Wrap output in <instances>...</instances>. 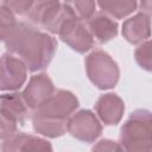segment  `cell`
<instances>
[{
  "label": "cell",
  "mask_w": 152,
  "mask_h": 152,
  "mask_svg": "<svg viewBox=\"0 0 152 152\" xmlns=\"http://www.w3.org/2000/svg\"><path fill=\"white\" fill-rule=\"evenodd\" d=\"M5 45L8 52L20 58L31 72L45 69L57 50V40L51 34L39 31L26 21L17 23Z\"/></svg>",
  "instance_id": "obj_1"
},
{
  "label": "cell",
  "mask_w": 152,
  "mask_h": 152,
  "mask_svg": "<svg viewBox=\"0 0 152 152\" xmlns=\"http://www.w3.org/2000/svg\"><path fill=\"white\" fill-rule=\"evenodd\" d=\"M151 112L134 110L120 131L121 152H151Z\"/></svg>",
  "instance_id": "obj_2"
},
{
  "label": "cell",
  "mask_w": 152,
  "mask_h": 152,
  "mask_svg": "<svg viewBox=\"0 0 152 152\" xmlns=\"http://www.w3.org/2000/svg\"><path fill=\"white\" fill-rule=\"evenodd\" d=\"M30 21L43 26L46 31L58 34L62 26L70 19H78L69 1H33L26 15Z\"/></svg>",
  "instance_id": "obj_3"
},
{
  "label": "cell",
  "mask_w": 152,
  "mask_h": 152,
  "mask_svg": "<svg viewBox=\"0 0 152 152\" xmlns=\"http://www.w3.org/2000/svg\"><path fill=\"white\" fill-rule=\"evenodd\" d=\"M87 76L99 89H112L116 86L120 70L116 62L104 51L95 50L90 52L84 61Z\"/></svg>",
  "instance_id": "obj_4"
},
{
  "label": "cell",
  "mask_w": 152,
  "mask_h": 152,
  "mask_svg": "<svg viewBox=\"0 0 152 152\" xmlns=\"http://www.w3.org/2000/svg\"><path fill=\"white\" fill-rule=\"evenodd\" d=\"M78 106L80 103L76 95L69 90L58 89L55 90L48 101H45L37 110H34L33 115L51 121L66 124L68 119L75 113Z\"/></svg>",
  "instance_id": "obj_5"
},
{
  "label": "cell",
  "mask_w": 152,
  "mask_h": 152,
  "mask_svg": "<svg viewBox=\"0 0 152 152\" xmlns=\"http://www.w3.org/2000/svg\"><path fill=\"white\" fill-rule=\"evenodd\" d=\"M66 132L80 141L94 142L102 133V125L91 110L82 109L68 119Z\"/></svg>",
  "instance_id": "obj_6"
},
{
  "label": "cell",
  "mask_w": 152,
  "mask_h": 152,
  "mask_svg": "<svg viewBox=\"0 0 152 152\" xmlns=\"http://www.w3.org/2000/svg\"><path fill=\"white\" fill-rule=\"evenodd\" d=\"M27 68L17 56L5 52L0 57V91H17L27 80Z\"/></svg>",
  "instance_id": "obj_7"
},
{
  "label": "cell",
  "mask_w": 152,
  "mask_h": 152,
  "mask_svg": "<svg viewBox=\"0 0 152 152\" xmlns=\"http://www.w3.org/2000/svg\"><path fill=\"white\" fill-rule=\"evenodd\" d=\"M55 86L48 74H37L31 76L28 83L21 93V96L31 110H37L55 93Z\"/></svg>",
  "instance_id": "obj_8"
},
{
  "label": "cell",
  "mask_w": 152,
  "mask_h": 152,
  "mask_svg": "<svg viewBox=\"0 0 152 152\" xmlns=\"http://www.w3.org/2000/svg\"><path fill=\"white\" fill-rule=\"evenodd\" d=\"M59 38L78 53H84L94 46V38L87 26L78 19L68 20L58 32Z\"/></svg>",
  "instance_id": "obj_9"
},
{
  "label": "cell",
  "mask_w": 152,
  "mask_h": 152,
  "mask_svg": "<svg viewBox=\"0 0 152 152\" xmlns=\"http://www.w3.org/2000/svg\"><path fill=\"white\" fill-rule=\"evenodd\" d=\"M1 152H53V148L45 138L19 132L4 140Z\"/></svg>",
  "instance_id": "obj_10"
},
{
  "label": "cell",
  "mask_w": 152,
  "mask_h": 152,
  "mask_svg": "<svg viewBox=\"0 0 152 152\" xmlns=\"http://www.w3.org/2000/svg\"><path fill=\"white\" fill-rule=\"evenodd\" d=\"M95 110L99 120H101L104 125L115 126L124 116L125 103L119 95L114 93H107L99 97L95 104Z\"/></svg>",
  "instance_id": "obj_11"
},
{
  "label": "cell",
  "mask_w": 152,
  "mask_h": 152,
  "mask_svg": "<svg viewBox=\"0 0 152 152\" xmlns=\"http://www.w3.org/2000/svg\"><path fill=\"white\" fill-rule=\"evenodd\" d=\"M122 36L131 44H141L150 40L151 17L147 13L138 12L122 23Z\"/></svg>",
  "instance_id": "obj_12"
},
{
  "label": "cell",
  "mask_w": 152,
  "mask_h": 152,
  "mask_svg": "<svg viewBox=\"0 0 152 152\" xmlns=\"http://www.w3.org/2000/svg\"><path fill=\"white\" fill-rule=\"evenodd\" d=\"M87 23H88L87 28L90 32L91 37L101 44L112 40L118 34V28H119L118 23L113 18L103 14L102 12L94 14L93 18L89 19Z\"/></svg>",
  "instance_id": "obj_13"
},
{
  "label": "cell",
  "mask_w": 152,
  "mask_h": 152,
  "mask_svg": "<svg viewBox=\"0 0 152 152\" xmlns=\"http://www.w3.org/2000/svg\"><path fill=\"white\" fill-rule=\"evenodd\" d=\"M0 108L12 115L19 125H24L28 108L20 93H7L0 95Z\"/></svg>",
  "instance_id": "obj_14"
},
{
  "label": "cell",
  "mask_w": 152,
  "mask_h": 152,
  "mask_svg": "<svg viewBox=\"0 0 152 152\" xmlns=\"http://www.w3.org/2000/svg\"><path fill=\"white\" fill-rule=\"evenodd\" d=\"M96 5L100 7L103 14L115 18V19H124L132 14L137 7L138 2L135 0H121V1H99Z\"/></svg>",
  "instance_id": "obj_15"
},
{
  "label": "cell",
  "mask_w": 152,
  "mask_h": 152,
  "mask_svg": "<svg viewBox=\"0 0 152 152\" xmlns=\"http://www.w3.org/2000/svg\"><path fill=\"white\" fill-rule=\"evenodd\" d=\"M32 126L36 133L45 138H58L66 132V124L51 121L36 115L32 116Z\"/></svg>",
  "instance_id": "obj_16"
},
{
  "label": "cell",
  "mask_w": 152,
  "mask_h": 152,
  "mask_svg": "<svg viewBox=\"0 0 152 152\" xmlns=\"http://www.w3.org/2000/svg\"><path fill=\"white\" fill-rule=\"evenodd\" d=\"M17 23L15 14L0 2V40H6Z\"/></svg>",
  "instance_id": "obj_17"
},
{
  "label": "cell",
  "mask_w": 152,
  "mask_h": 152,
  "mask_svg": "<svg viewBox=\"0 0 152 152\" xmlns=\"http://www.w3.org/2000/svg\"><path fill=\"white\" fill-rule=\"evenodd\" d=\"M76 17L80 21H88L95 14V1H69Z\"/></svg>",
  "instance_id": "obj_18"
},
{
  "label": "cell",
  "mask_w": 152,
  "mask_h": 152,
  "mask_svg": "<svg viewBox=\"0 0 152 152\" xmlns=\"http://www.w3.org/2000/svg\"><path fill=\"white\" fill-rule=\"evenodd\" d=\"M18 125L19 124L12 115L0 108V139L5 140L17 133Z\"/></svg>",
  "instance_id": "obj_19"
},
{
  "label": "cell",
  "mask_w": 152,
  "mask_h": 152,
  "mask_svg": "<svg viewBox=\"0 0 152 152\" xmlns=\"http://www.w3.org/2000/svg\"><path fill=\"white\" fill-rule=\"evenodd\" d=\"M134 57L139 66L146 71H151L152 66V58H151V42L146 40L141 43L134 52Z\"/></svg>",
  "instance_id": "obj_20"
},
{
  "label": "cell",
  "mask_w": 152,
  "mask_h": 152,
  "mask_svg": "<svg viewBox=\"0 0 152 152\" xmlns=\"http://www.w3.org/2000/svg\"><path fill=\"white\" fill-rule=\"evenodd\" d=\"M1 4L4 6H6L8 10H11L14 14H19V15H27V13L30 12L33 1H1Z\"/></svg>",
  "instance_id": "obj_21"
},
{
  "label": "cell",
  "mask_w": 152,
  "mask_h": 152,
  "mask_svg": "<svg viewBox=\"0 0 152 152\" xmlns=\"http://www.w3.org/2000/svg\"><path fill=\"white\" fill-rule=\"evenodd\" d=\"M91 152H121V148L119 142L110 139H102L93 146Z\"/></svg>",
  "instance_id": "obj_22"
},
{
  "label": "cell",
  "mask_w": 152,
  "mask_h": 152,
  "mask_svg": "<svg viewBox=\"0 0 152 152\" xmlns=\"http://www.w3.org/2000/svg\"><path fill=\"white\" fill-rule=\"evenodd\" d=\"M140 5H141L142 10H145V11H144V13H147V14H150V12H151V5H152V2H151V1H142ZM141 12H142V11H141Z\"/></svg>",
  "instance_id": "obj_23"
}]
</instances>
